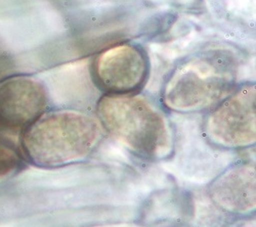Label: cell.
I'll return each instance as SVG.
<instances>
[{"mask_svg": "<svg viewBox=\"0 0 256 227\" xmlns=\"http://www.w3.org/2000/svg\"><path fill=\"white\" fill-rule=\"evenodd\" d=\"M167 111L152 97L140 92L104 94L96 116L104 132L140 159L159 162L176 148V131Z\"/></svg>", "mask_w": 256, "mask_h": 227, "instance_id": "obj_1", "label": "cell"}, {"mask_svg": "<svg viewBox=\"0 0 256 227\" xmlns=\"http://www.w3.org/2000/svg\"><path fill=\"white\" fill-rule=\"evenodd\" d=\"M104 137L96 115L69 108L48 110L22 131L20 154L38 168H62L88 160Z\"/></svg>", "mask_w": 256, "mask_h": 227, "instance_id": "obj_2", "label": "cell"}, {"mask_svg": "<svg viewBox=\"0 0 256 227\" xmlns=\"http://www.w3.org/2000/svg\"><path fill=\"white\" fill-rule=\"evenodd\" d=\"M238 60L226 48H209L178 61L164 80L161 105L167 112H208L237 86Z\"/></svg>", "mask_w": 256, "mask_h": 227, "instance_id": "obj_3", "label": "cell"}, {"mask_svg": "<svg viewBox=\"0 0 256 227\" xmlns=\"http://www.w3.org/2000/svg\"><path fill=\"white\" fill-rule=\"evenodd\" d=\"M256 87L247 82L237 85L208 111L203 134L211 146L228 151L244 150L256 142Z\"/></svg>", "mask_w": 256, "mask_h": 227, "instance_id": "obj_4", "label": "cell"}, {"mask_svg": "<svg viewBox=\"0 0 256 227\" xmlns=\"http://www.w3.org/2000/svg\"><path fill=\"white\" fill-rule=\"evenodd\" d=\"M151 71L146 49L132 41L113 44L96 54L90 72L96 87L104 94L140 92Z\"/></svg>", "mask_w": 256, "mask_h": 227, "instance_id": "obj_5", "label": "cell"}, {"mask_svg": "<svg viewBox=\"0 0 256 227\" xmlns=\"http://www.w3.org/2000/svg\"><path fill=\"white\" fill-rule=\"evenodd\" d=\"M48 89L36 77L16 75L0 83V127L24 130L48 110Z\"/></svg>", "mask_w": 256, "mask_h": 227, "instance_id": "obj_6", "label": "cell"}, {"mask_svg": "<svg viewBox=\"0 0 256 227\" xmlns=\"http://www.w3.org/2000/svg\"><path fill=\"white\" fill-rule=\"evenodd\" d=\"M218 209L234 216H248L255 211V165L238 162L222 171L208 189Z\"/></svg>", "mask_w": 256, "mask_h": 227, "instance_id": "obj_7", "label": "cell"}, {"mask_svg": "<svg viewBox=\"0 0 256 227\" xmlns=\"http://www.w3.org/2000/svg\"><path fill=\"white\" fill-rule=\"evenodd\" d=\"M10 143L0 140V181L12 177L23 166V157Z\"/></svg>", "mask_w": 256, "mask_h": 227, "instance_id": "obj_8", "label": "cell"}]
</instances>
